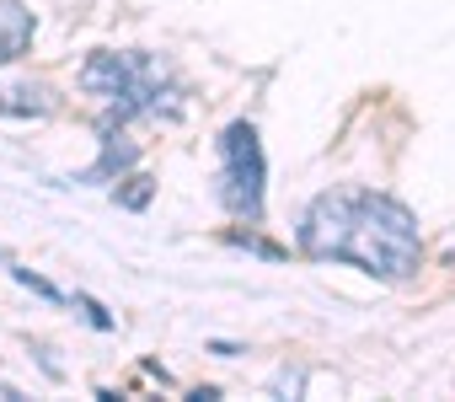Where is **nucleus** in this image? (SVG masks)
Listing matches in <instances>:
<instances>
[{"mask_svg":"<svg viewBox=\"0 0 455 402\" xmlns=\"http://www.w3.org/2000/svg\"><path fill=\"white\" fill-rule=\"evenodd\" d=\"M295 242L316 263H354L359 274H375L386 285L412 279L418 258H423L412 210L386 193H370V188L316 193L295 226Z\"/></svg>","mask_w":455,"mask_h":402,"instance_id":"obj_1","label":"nucleus"},{"mask_svg":"<svg viewBox=\"0 0 455 402\" xmlns=\"http://www.w3.org/2000/svg\"><path fill=\"white\" fill-rule=\"evenodd\" d=\"M220 205L236 221L263 215V145L247 118L220 134Z\"/></svg>","mask_w":455,"mask_h":402,"instance_id":"obj_2","label":"nucleus"},{"mask_svg":"<svg viewBox=\"0 0 455 402\" xmlns=\"http://www.w3.org/2000/svg\"><path fill=\"white\" fill-rule=\"evenodd\" d=\"M0 113L44 118V113H54V97H49V86H33V81H0Z\"/></svg>","mask_w":455,"mask_h":402,"instance_id":"obj_3","label":"nucleus"},{"mask_svg":"<svg viewBox=\"0 0 455 402\" xmlns=\"http://www.w3.org/2000/svg\"><path fill=\"white\" fill-rule=\"evenodd\" d=\"M28 44H33V12H22L17 0H6V6H0V65L17 60Z\"/></svg>","mask_w":455,"mask_h":402,"instance_id":"obj_4","label":"nucleus"},{"mask_svg":"<svg viewBox=\"0 0 455 402\" xmlns=\"http://www.w3.org/2000/svg\"><path fill=\"white\" fill-rule=\"evenodd\" d=\"M124 166H134V145H129V140L118 145L113 134H102V161H97L92 172H81L76 182H102V177H118Z\"/></svg>","mask_w":455,"mask_h":402,"instance_id":"obj_5","label":"nucleus"},{"mask_svg":"<svg viewBox=\"0 0 455 402\" xmlns=\"http://www.w3.org/2000/svg\"><path fill=\"white\" fill-rule=\"evenodd\" d=\"M12 274H17V285H28V290H38L44 301H65V295H60L54 285H49V279H38V274H28V269H12Z\"/></svg>","mask_w":455,"mask_h":402,"instance_id":"obj_6","label":"nucleus"},{"mask_svg":"<svg viewBox=\"0 0 455 402\" xmlns=\"http://www.w3.org/2000/svg\"><path fill=\"white\" fill-rule=\"evenodd\" d=\"M145 198H150V177H134V188H124V205L129 210H145Z\"/></svg>","mask_w":455,"mask_h":402,"instance_id":"obj_7","label":"nucleus"},{"mask_svg":"<svg viewBox=\"0 0 455 402\" xmlns=\"http://www.w3.org/2000/svg\"><path fill=\"white\" fill-rule=\"evenodd\" d=\"M450 269H455V253H450Z\"/></svg>","mask_w":455,"mask_h":402,"instance_id":"obj_8","label":"nucleus"}]
</instances>
